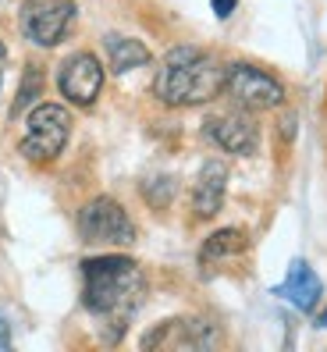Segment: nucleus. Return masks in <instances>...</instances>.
Segmentation results:
<instances>
[{
    "mask_svg": "<svg viewBox=\"0 0 327 352\" xmlns=\"http://www.w3.org/2000/svg\"><path fill=\"white\" fill-rule=\"evenodd\" d=\"M324 320H327V314H324Z\"/></svg>",
    "mask_w": 327,
    "mask_h": 352,
    "instance_id": "nucleus-17",
    "label": "nucleus"
},
{
    "mask_svg": "<svg viewBox=\"0 0 327 352\" xmlns=\"http://www.w3.org/2000/svg\"><path fill=\"white\" fill-rule=\"evenodd\" d=\"M75 22L71 0H29L22 8V32L36 47H57Z\"/></svg>",
    "mask_w": 327,
    "mask_h": 352,
    "instance_id": "nucleus-6",
    "label": "nucleus"
},
{
    "mask_svg": "<svg viewBox=\"0 0 327 352\" xmlns=\"http://www.w3.org/2000/svg\"><path fill=\"white\" fill-rule=\"evenodd\" d=\"M320 292H324V285H320V278L313 274V267L306 263V260H295L289 267L284 285L278 288V296H284L295 309H313L320 302Z\"/></svg>",
    "mask_w": 327,
    "mask_h": 352,
    "instance_id": "nucleus-10",
    "label": "nucleus"
},
{
    "mask_svg": "<svg viewBox=\"0 0 327 352\" xmlns=\"http://www.w3.org/2000/svg\"><path fill=\"white\" fill-rule=\"evenodd\" d=\"M4 60H8V50H4V43H0V78H4Z\"/></svg>",
    "mask_w": 327,
    "mask_h": 352,
    "instance_id": "nucleus-16",
    "label": "nucleus"
},
{
    "mask_svg": "<svg viewBox=\"0 0 327 352\" xmlns=\"http://www.w3.org/2000/svg\"><path fill=\"white\" fill-rule=\"evenodd\" d=\"M78 235L86 242H96V245H128V242H135V224L117 199L96 196L93 203L82 206Z\"/></svg>",
    "mask_w": 327,
    "mask_h": 352,
    "instance_id": "nucleus-5",
    "label": "nucleus"
},
{
    "mask_svg": "<svg viewBox=\"0 0 327 352\" xmlns=\"http://www.w3.org/2000/svg\"><path fill=\"white\" fill-rule=\"evenodd\" d=\"M0 349H11V331H8L4 317H0Z\"/></svg>",
    "mask_w": 327,
    "mask_h": 352,
    "instance_id": "nucleus-15",
    "label": "nucleus"
},
{
    "mask_svg": "<svg viewBox=\"0 0 327 352\" xmlns=\"http://www.w3.org/2000/svg\"><path fill=\"white\" fill-rule=\"evenodd\" d=\"M39 89H43V72L29 65V72H25V78H22V89H18V100H14L11 114H22V111L29 107V103L39 96Z\"/></svg>",
    "mask_w": 327,
    "mask_h": 352,
    "instance_id": "nucleus-13",
    "label": "nucleus"
},
{
    "mask_svg": "<svg viewBox=\"0 0 327 352\" xmlns=\"http://www.w3.org/2000/svg\"><path fill=\"white\" fill-rule=\"evenodd\" d=\"M71 135V114L60 103H39L25 121V135H22V153L36 164L54 160Z\"/></svg>",
    "mask_w": 327,
    "mask_h": 352,
    "instance_id": "nucleus-3",
    "label": "nucleus"
},
{
    "mask_svg": "<svg viewBox=\"0 0 327 352\" xmlns=\"http://www.w3.org/2000/svg\"><path fill=\"white\" fill-rule=\"evenodd\" d=\"M235 4H238V0H214V14L217 18H228L235 11Z\"/></svg>",
    "mask_w": 327,
    "mask_h": 352,
    "instance_id": "nucleus-14",
    "label": "nucleus"
},
{
    "mask_svg": "<svg viewBox=\"0 0 327 352\" xmlns=\"http://www.w3.org/2000/svg\"><path fill=\"white\" fill-rule=\"evenodd\" d=\"M224 189H228V168H224L221 160H207L199 178H196V189H192L196 217H214L224 203Z\"/></svg>",
    "mask_w": 327,
    "mask_h": 352,
    "instance_id": "nucleus-9",
    "label": "nucleus"
},
{
    "mask_svg": "<svg viewBox=\"0 0 327 352\" xmlns=\"http://www.w3.org/2000/svg\"><path fill=\"white\" fill-rule=\"evenodd\" d=\"M107 57H111V68L117 75L150 65V50L139 39H128V36H107Z\"/></svg>",
    "mask_w": 327,
    "mask_h": 352,
    "instance_id": "nucleus-11",
    "label": "nucleus"
},
{
    "mask_svg": "<svg viewBox=\"0 0 327 352\" xmlns=\"http://www.w3.org/2000/svg\"><path fill=\"white\" fill-rule=\"evenodd\" d=\"M57 82H60V93H65L71 103L89 107V103L100 96V89H104V68H100V60L93 54H75L60 65Z\"/></svg>",
    "mask_w": 327,
    "mask_h": 352,
    "instance_id": "nucleus-7",
    "label": "nucleus"
},
{
    "mask_svg": "<svg viewBox=\"0 0 327 352\" xmlns=\"http://www.w3.org/2000/svg\"><path fill=\"white\" fill-rule=\"evenodd\" d=\"M242 250H245V232H238V228H224V232H217V235L207 239L199 260L203 263H214V260H224V256H235Z\"/></svg>",
    "mask_w": 327,
    "mask_h": 352,
    "instance_id": "nucleus-12",
    "label": "nucleus"
},
{
    "mask_svg": "<svg viewBox=\"0 0 327 352\" xmlns=\"http://www.w3.org/2000/svg\"><path fill=\"white\" fill-rule=\"evenodd\" d=\"M224 93L242 111H271L284 103V86L274 75H267L263 68H253V65L224 68Z\"/></svg>",
    "mask_w": 327,
    "mask_h": 352,
    "instance_id": "nucleus-4",
    "label": "nucleus"
},
{
    "mask_svg": "<svg viewBox=\"0 0 327 352\" xmlns=\"http://www.w3.org/2000/svg\"><path fill=\"white\" fill-rule=\"evenodd\" d=\"M82 302L93 317L125 327L146 296V278L128 256H93L82 263Z\"/></svg>",
    "mask_w": 327,
    "mask_h": 352,
    "instance_id": "nucleus-1",
    "label": "nucleus"
},
{
    "mask_svg": "<svg viewBox=\"0 0 327 352\" xmlns=\"http://www.w3.org/2000/svg\"><path fill=\"white\" fill-rule=\"evenodd\" d=\"M221 89H224V68L207 50L196 47L168 50L153 78V93L168 107H196V103L214 100Z\"/></svg>",
    "mask_w": 327,
    "mask_h": 352,
    "instance_id": "nucleus-2",
    "label": "nucleus"
},
{
    "mask_svg": "<svg viewBox=\"0 0 327 352\" xmlns=\"http://www.w3.org/2000/svg\"><path fill=\"white\" fill-rule=\"evenodd\" d=\"M207 135L217 142L221 150L228 153H238V157H249L260 142V132L253 125V118L245 114L242 107L238 111H224V114H214L207 121Z\"/></svg>",
    "mask_w": 327,
    "mask_h": 352,
    "instance_id": "nucleus-8",
    "label": "nucleus"
}]
</instances>
